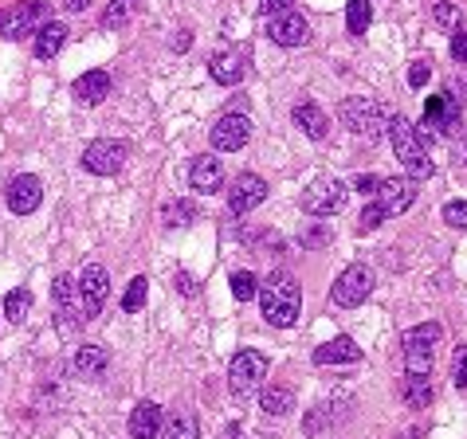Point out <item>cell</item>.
Listing matches in <instances>:
<instances>
[{
    "mask_svg": "<svg viewBox=\"0 0 467 439\" xmlns=\"http://www.w3.org/2000/svg\"><path fill=\"white\" fill-rule=\"evenodd\" d=\"M255 295H260V306H263L268 326L287 329V326L299 322V314H302V290H299V282L291 279L287 271L268 274V279L260 282V290H255Z\"/></svg>",
    "mask_w": 467,
    "mask_h": 439,
    "instance_id": "6da1fadb",
    "label": "cell"
},
{
    "mask_svg": "<svg viewBox=\"0 0 467 439\" xmlns=\"http://www.w3.org/2000/svg\"><path fill=\"white\" fill-rule=\"evenodd\" d=\"M389 142H393V153H397V161L409 169V177L412 181H424V177H432L436 173V165L432 158H428V145L416 137V130L409 126V118H401V114H393L389 118Z\"/></svg>",
    "mask_w": 467,
    "mask_h": 439,
    "instance_id": "7a4b0ae2",
    "label": "cell"
},
{
    "mask_svg": "<svg viewBox=\"0 0 467 439\" xmlns=\"http://www.w3.org/2000/svg\"><path fill=\"white\" fill-rule=\"evenodd\" d=\"M440 337H444L440 322L405 329V337H401V345H405V373H412V377H432V350L440 345Z\"/></svg>",
    "mask_w": 467,
    "mask_h": 439,
    "instance_id": "3957f363",
    "label": "cell"
},
{
    "mask_svg": "<svg viewBox=\"0 0 467 439\" xmlns=\"http://www.w3.org/2000/svg\"><path fill=\"white\" fill-rule=\"evenodd\" d=\"M338 118H342L346 126H350L354 134H362V137H381V130H389V110H385L377 98H365V95H357V98H346L342 106H338Z\"/></svg>",
    "mask_w": 467,
    "mask_h": 439,
    "instance_id": "277c9868",
    "label": "cell"
},
{
    "mask_svg": "<svg viewBox=\"0 0 467 439\" xmlns=\"http://www.w3.org/2000/svg\"><path fill=\"white\" fill-rule=\"evenodd\" d=\"M268 357H263L260 350H240L232 357V365H228V389H232V397H252L255 389L263 384V377H268Z\"/></svg>",
    "mask_w": 467,
    "mask_h": 439,
    "instance_id": "5b68a950",
    "label": "cell"
},
{
    "mask_svg": "<svg viewBox=\"0 0 467 439\" xmlns=\"http://www.w3.org/2000/svg\"><path fill=\"white\" fill-rule=\"evenodd\" d=\"M51 8L43 4V0H20V4L4 8L0 12V35L4 40H24V35H35L40 32V24H48Z\"/></svg>",
    "mask_w": 467,
    "mask_h": 439,
    "instance_id": "8992f818",
    "label": "cell"
},
{
    "mask_svg": "<svg viewBox=\"0 0 467 439\" xmlns=\"http://www.w3.org/2000/svg\"><path fill=\"white\" fill-rule=\"evenodd\" d=\"M75 287H79L75 306H79L82 322L98 318V310H103V302H106V295H110V274H106V267H98V263L82 267V274L75 279Z\"/></svg>",
    "mask_w": 467,
    "mask_h": 439,
    "instance_id": "52a82bcc",
    "label": "cell"
},
{
    "mask_svg": "<svg viewBox=\"0 0 467 439\" xmlns=\"http://www.w3.org/2000/svg\"><path fill=\"white\" fill-rule=\"evenodd\" d=\"M126 158H130L126 142H114V137H98V142H90L87 150H82V169L95 173V177H114V173L126 165Z\"/></svg>",
    "mask_w": 467,
    "mask_h": 439,
    "instance_id": "ba28073f",
    "label": "cell"
},
{
    "mask_svg": "<svg viewBox=\"0 0 467 439\" xmlns=\"http://www.w3.org/2000/svg\"><path fill=\"white\" fill-rule=\"evenodd\" d=\"M346 196H350V189H346L342 181H334V177L315 181V185L302 192V212L307 216H334L346 208Z\"/></svg>",
    "mask_w": 467,
    "mask_h": 439,
    "instance_id": "9c48e42d",
    "label": "cell"
},
{
    "mask_svg": "<svg viewBox=\"0 0 467 439\" xmlns=\"http://www.w3.org/2000/svg\"><path fill=\"white\" fill-rule=\"evenodd\" d=\"M370 290H373V271L370 267H346L342 274L334 279V290H330V298H334V306H362L365 298H370Z\"/></svg>",
    "mask_w": 467,
    "mask_h": 439,
    "instance_id": "30bf717a",
    "label": "cell"
},
{
    "mask_svg": "<svg viewBox=\"0 0 467 439\" xmlns=\"http://www.w3.org/2000/svg\"><path fill=\"white\" fill-rule=\"evenodd\" d=\"M4 200H8V208H12L16 216H32L35 208L43 204L40 177H32V173H16V177L4 185Z\"/></svg>",
    "mask_w": 467,
    "mask_h": 439,
    "instance_id": "8fae6325",
    "label": "cell"
},
{
    "mask_svg": "<svg viewBox=\"0 0 467 439\" xmlns=\"http://www.w3.org/2000/svg\"><path fill=\"white\" fill-rule=\"evenodd\" d=\"M263 200H268V181H263L260 173H240V177L232 181V189H228V208H232V216L252 212Z\"/></svg>",
    "mask_w": 467,
    "mask_h": 439,
    "instance_id": "7c38bea8",
    "label": "cell"
},
{
    "mask_svg": "<svg viewBox=\"0 0 467 439\" xmlns=\"http://www.w3.org/2000/svg\"><path fill=\"white\" fill-rule=\"evenodd\" d=\"M247 137H252V122H247L244 114H236V110H228V114L213 126V150L216 153H240L247 145Z\"/></svg>",
    "mask_w": 467,
    "mask_h": 439,
    "instance_id": "4fadbf2b",
    "label": "cell"
},
{
    "mask_svg": "<svg viewBox=\"0 0 467 439\" xmlns=\"http://www.w3.org/2000/svg\"><path fill=\"white\" fill-rule=\"evenodd\" d=\"M268 35L279 43V48H299V43L310 40V24L302 20L295 8H287V12L268 16Z\"/></svg>",
    "mask_w": 467,
    "mask_h": 439,
    "instance_id": "5bb4252c",
    "label": "cell"
},
{
    "mask_svg": "<svg viewBox=\"0 0 467 439\" xmlns=\"http://www.w3.org/2000/svg\"><path fill=\"white\" fill-rule=\"evenodd\" d=\"M412 200H416V181H412V177H385L377 185V204L389 216L412 208Z\"/></svg>",
    "mask_w": 467,
    "mask_h": 439,
    "instance_id": "9a60e30c",
    "label": "cell"
},
{
    "mask_svg": "<svg viewBox=\"0 0 467 439\" xmlns=\"http://www.w3.org/2000/svg\"><path fill=\"white\" fill-rule=\"evenodd\" d=\"M189 185L200 192V196H208V192H216L220 185H224V165H220V158H197L189 169Z\"/></svg>",
    "mask_w": 467,
    "mask_h": 439,
    "instance_id": "2e32d148",
    "label": "cell"
},
{
    "mask_svg": "<svg viewBox=\"0 0 467 439\" xmlns=\"http://www.w3.org/2000/svg\"><path fill=\"white\" fill-rule=\"evenodd\" d=\"M354 361H362V345L346 334L315 350V365H354Z\"/></svg>",
    "mask_w": 467,
    "mask_h": 439,
    "instance_id": "e0dca14e",
    "label": "cell"
},
{
    "mask_svg": "<svg viewBox=\"0 0 467 439\" xmlns=\"http://www.w3.org/2000/svg\"><path fill=\"white\" fill-rule=\"evenodd\" d=\"M106 365H110V353L103 350V345H79L75 357H71V369H75L79 377H87V381L103 377Z\"/></svg>",
    "mask_w": 467,
    "mask_h": 439,
    "instance_id": "ac0fdd59",
    "label": "cell"
},
{
    "mask_svg": "<svg viewBox=\"0 0 467 439\" xmlns=\"http://www.w3.org/2000/svg\"><path fill=\"white\" fill-rule=\"evenodd\" d=\"M161 435V408L153 400H142L130 412V439H158Z\"/></svg>",
    "mask_w": 467,
    "mask_h": 439,
    "instance_id": "d6986e66",
    "label": "cell"
},
{
    "mask_svg": "<svg viewBox=\"0 0 467 439\" xmlns=\"http://www.w3.org/2000/svg\"><path fill=\"white\" fill-rule=\"evenodd\" d=\"M110 75L106 71H87V75H79L75 79V103H82V106H98L103 98L110 95Z\"/></svg>",
    "mask_w": 467,
    "mask_h": 439,
    "instance_id": "ffe728a7",
    "label": "cell"
},
{
    "mask_svg": "<svg viewBox=\"0 0 467 439\" xmlns=\"http://www.w3.org/2000/svg\"><path fill=\"white\" fill-rule=\"evenodd\" d=\"M67 43V24H59V20H48V24H40V32H35V59H55L59 55V48Z\"/></svg>",
    "mask_w": 467,
    "mask_h": 439,
    "instance_id": "44dd1931",
    "label": "cell"
},
{
    "mask_svg": "<svg viewBox=\"0 0 467 439\" xmlns=\"http://www.w3.org/2000/svg\"><path fill=\"white\" fill-rule=\"evenodd\" d=\"M208 75H213L220 87H236V82L244 79V59L236 51H220V55H213V63H208Z\"/></svg>",
    "mask_w": 467,
    "mask_h": 439,
    "instance_id": "7402d4cb",
    "label": "cell"
},
{
    "mask_svg": "<svg viewBox=\"0 0 467 439\" xmlns=\"http://www.w3.org/2000/svg\"><path fill=\"white\" fill-rule=\"evenodd\" d=\"M295 126L307 137H315V142H323L326 137V130H330V118L323 114V110H318L315 103H299L295 106Z\"/></svg>",
    "mask_w": 467,
    "mask_h": 439,
    "instance_id": "603a6c76",
    "label": "cell"
},
{
    "mask_svg": "<svg viewBox=\"0 0 467 439\" xmlns=\"http://www.w3.org/2000/svg\"><path fill=\"white\" fill-rule=\"evenodd\" d=\"M401 397H405L409 408H428V400H432V384H428V377H412V373H405Z\"/></svg>",
    "mask_w": 467,
    "mask_h": 439,
    "instance_id": "cb8c5ba5",
    "label": "cell"
},
{
    "mask_svg": "<svg viewBox=\"0 0 467 439\" xmlns=\"http://www.w3.org/2000/svg\"><path fill=\"white\" fill-rule=\"evenodd\" d=\"M260 404H263V412H268V416H287V412L295 408V392L279 389V384H271V389H263Z\"/></svg>",
    "mask_w": 467,
    "mask_h": 439,
    "instance_id": "d4e9b609",
    "label": "cell"
},
{
    "mask_svg": "<svg viewBox=\"0 0 467 439\" xmlns=\"http://www.w3.org/2000/svg\"><path fill=\"white\" fill-rule=\"evenodd\" d=\"M4 314L12 318L16 326H20L24 318L32 314V290H27V287H16V290H8V295H4Z\"/></svg>",
    "mask_w": 467,
    "mask_h": 439,
    "instance_id": "484cf974",
    "label": "cell"
},
{
    "mask_svg": "<svg viewBox=\"0 0 467 439\" xmlns=\"http://www.w3.org/2000/svg\"><path fill=\"white\" fill-rule=\"evenodd\" d=\"M161 439H200L197 416H189V412H181V416H173L169 424H161Z\"/></svg>",
    "mask_w": 467,
    "mask_h": 439,
    "instance_id": "4316f807",
    "label": "cell"
},
{
    "mask_svg": "<svg viewBox=\"0 0 467 439\" xmlns=\"http://www.w3.org/2000/svg\"><path fill=\"white\" fill-rule=\"evenodd\" d=\"M197 216H200L197 204H189V200H169V204H165V212H161L165 227H185V224H192Z\"/></svg>",
    "mask_w": 467,
    "mask_h": 439,
    "instance_id": "83f0119b",
    "label": "cell"
},
{
    "mask_svg": "<svg viewBox=\"0 0 467 439\" xmlns=\"http://www.w3.org/2000/svg\"><path fill=\"white\" fill-rule=\"evenodd\" d=\"M370 20H373V4H370V0H350V4H346V24H350L354 35H362L365 27H370Z\"/></svg>",
    "mask_w": 467,
    "mask_h": 439,
    "instance_id": "f1b7e54d",
    "label": "cell"
},
{
    "mask_svg": "<svg viewBox=\"0 0 467 439\" xmlns=\"http://www.w3.org/2000/svg\"><path fill=\"white\" fill-rule=\"evenodd\" d=\"M137 4H142V0H110L103 12V27H122L137 12Z\"/></svg>",
    "mask_w": 467,
    "mask_h": 439,
    "instance_id": "f546056e",
    "label": "cell"
},
{
    "mask_svg": "<svg viewBox=\"0 0 467 439\" xmlns=\"http://www.w3.org/2000/svg\"><path fill=\"white\" fill-rule=\"evenodd\" d=\"M51 298H55V306H75V298H79L75 279H71V274H55V282H51ZM75 310H79V306H75Z\"/></svg>",
    "mask_w": 467,
    "mask_h": 439,
    "instance_id": "4dcf8cb0",
    "label": "cell"
},
{
    "mask_svg": "<svg viewBox=\"0 0 467 439\" xmlns=\"http://www.w3.org/2000/svg\"><path fill=\"white\" fill-rule=\"evenodd\" d=\"M232 295L240 298V302H247V298H255V290H260V279H255L252 271H232Z\"/></svg>",
    "mask_w": 467,
    "mask_h": 439,
    "instance_id": "1f68e13d",
    "label": "cell"
},
{
    "mask_svg": "<svg viewBox=\"0 0 467 439\" xmlns=\"http://www.w3.org/2000/svg\"><path fill=\"white\" fill-rule=\"evenodd\" d=\"M142 306H145V279L137 274V279H130V287H126V295H122V310L134 314V310H142Z\"/></svg>",
    "mask_w": 467,
    "mask_h": 439,
    "instance_id": "d6a6232c",
    "label": "cell"
},
{
    "mask_svg": "<svg viewBox=\"0 0 467 439\" xmlns=\"http://www.w3.org/2000/svg\"><path fill=\"white\" fill-rule=\"evenodd\" d=\"M385 216H389V212H385L381 204H365L362 216H357V232H377V227L385 224Z\"/></svg>",
    "mask_w": 467,
    "mask_h": 439,
    "instance_id": "836d02e7",
    "label": "cell"
},
{
    "mask_svg": "<svg viewBox=\"0 0 467 439\" xmlns=\"http://www.w3.org/2000/svg\"><path fill=\"white\" fill-rule=\"evenodd\" d=\"M432 16H436V24H440V27H460V8L448 4V0H436Z\"/></svg>",
    "mask_w": 467,
    "mask_h": 439,
    "instance_id": "e575fe53",
    "label": "cell"
},
{
    "mask_svg": "<svg viewBox=\"0 0 467 439\" xmlns=\"http://www.w3.org/2000/svg\"><path fill=\"white\" fill-rule=\"evenodd\" d=\"M444 220L452 227H467V200H448V204H444Z\"/></svg>",
    "mask_w": 467,
    "mask_h": 439,
    "instance_id": "d590c367",
    "label": "cell"
},
{
    "mask_svg": "<svg viewBox=\"0 0 467 439\" xmlns=\"http://www.w3.org/2000/svg\"><path fill=\"white\" fill-rule=\"evenodd\" d=\"M452 381H455V389H467V345H460L452 357Z\"/></svg>",
    "mask_w": 467,
    "mask_h": 439,
    "instance_id": "8d00e7d4",
    "label": "cell"
},
{
    "mask_svg": "<svg viewBox=\"0 0 467 439\" xmlns=\"http://www.w3.org/2000/svg\"><path fill=\"white\" fill-rule=\"evenodd\" d=\"M377 185H381V177H373V173H357L354 177V189L365 192V196H377Z\"/></svg>",
    "mask_w": 467,
    "mask_h": 439,
    "instance_id": "74e56055",
    "label": "cell"
},
{
    "mask_svg": "<svg viewBox=\"0 0 467 439\" xmlns=\"http://www.w3.org/2000/svg\"><path fill=\"white\" fill-rule=\"evenodd\" d=\"M428 79H432V67H428V63H412V67H409V87L420 90Z\"/></svg>",
    "mask_w": 467,
    "mask_h": 439,
    "instance_id": "f35d334b",
    "label": "cell"
},
{
    "mask_svg": "<svg viewBox=\"0 0 467 439\" xmlns=\"http://www.w3.org/2000/svg\"><path fill=\"white\" fill-rule=\"evenodd\" d=\"M452 59L455 63H467V32H455L452 35Z\"/></svg>",
    "mask_w": 467,
    "mask_h": 439,
    "instance_id": "ab89813d",
    "label": "cell"
},
{
    "mask_svg": "<svg viewBox=\"0 0 467 439\" xmlns=\"http://www.w3.org/2000/svg\"><path fill=\"white\" fill-rule=\"evenodd\" d=\"M177 290L185 298H197L200 295V287H197V279H192V274H177Z\"/></svg>",
    "mask_w": 467,
    "mask_h": 439,
    "instance_id": "60d3db41",
    "label": "cell"
},
{
    "mask_svg": "<svg viewBox=\"0 0 467 439\" xmlns=\"http://www.w3.org/2000/svg\"><path fill=\"white\" fill-rule=\"evenodd\" d=\"M287 8H295V0H263V12H268V16L287 12Z\"/></svg>",
    "mask_w": 467,
    "mask_h": 439,
    "instance_id": "b9f144b4",
    "label": "cell"
},
{
    "mask_svg": "<svg viewBox=\"0 0 467 439\" xmlns=\"http://www.w3.org/2000/svg\"><path fill=\"white\" fill-rule=\"evenodd\" d=\"M455 161L467 165V130H463V126H460V137H455Z\"/></svg>",
    "mask_w": 467,
    "mask_h": 439,
    "instance_id": "7bdbcfd3",
    "label": "cell"
},
{
    "mask_svg": "<svg viewBox=\"0 0 467 439\" xmlns=\"http://www.w3.org/2000/svg\"><path fill=\"white\" fill-rule=\"evenodd\" d=\"M87 4H90V0H63V8H67V12H87Z\"/></svg>",
    "mask_w": 467,
    "mask_h": 439,
    "instance_id": "ee69618b",
    "label": "cell"
},
{
    "mask_svg": "<svg viewBox=\"0 0 467 439\" xmlns=\"http://www.w3.org/2000/svg\"><path fill=\"white\" fill-rule=\"evenodd\" d=\"M420 435H424V432H420V427H412V432H405L401 439H420Z\"/></svg>",
    "mask_w": 467,
    "mask_h": 439,
    "instance_id": "f6af8a7d",
    "label": "cell"
}]
</instances>
